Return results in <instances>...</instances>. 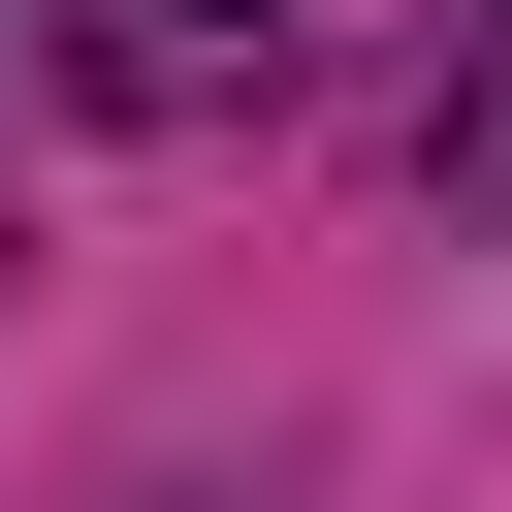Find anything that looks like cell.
<instances>
[{
  "mask_svg": "<svg viewBox=\"0 0 512 512\" xmlns=\"http://www.w3.org/2000/svg\"><path fill=\"white\" fill-rule=\"evenodd\" d=\"M416 160H448V192H512V32H480V64L416 96Z\"/></svg>",
  "mask_w": 512,
  "mask_h": 512,
  "instance_id": "obj_1",
  "label": "cell"
},
{
  "mask_svg": "<svg viewBox=\"0 0 512 512\" xmlns=\"http://www.w3.org/2000/svg\"><path fill=\"white\" fill-rule=\"evenodd\" d=\"M160 32H288V0H160Z\"/></svg>",
  "mask_w": 512,
  "mask_h": 512,
  "instance_id": "obj_2",
  "label": "cell"
}]
</instances>
